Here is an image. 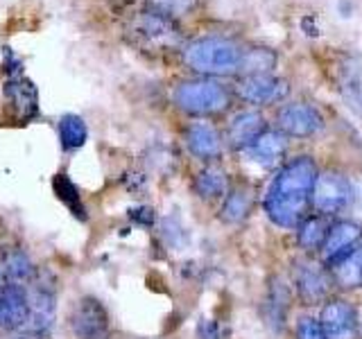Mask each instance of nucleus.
Returning a JSON list of instances; mask_svg holds the SVG:
<instances>
[{"label":"nucleus","instance_id":"obj_23","mask_svg":"<svg viewBox=\"0 0 362 339\" xmlns=\"http://www.w3.org/2000/svg\"><path fill=\"white\" fill-rule=\"evenodd\" d=\"M249 210H252V195H249V190L235 188L226 195V199L222 203V210H220V218L226 224H238L247 218Z\"/></svg>","mask_w":362,"mask_h":339},{"label":"nucleus","instance_id":"obj_9","mask_svg":"<svg viewBox=\"0 0 362 339\" xmlns=\"http://www.w3.org/2000/svg\"><path fill=\"white\" fill-rule=\"evenodd\" d=\"M288 82H283L279 77L272 75H252L240 82L238 86V95H240L249 105H274V102H281L288 95Z\"/></svg>","mask_w":362,"mask_h":339},{"label":"nucleus","instance_id":"obj_17","mask_svg":"<svg viewBox=\"0 0 362 339\" xmlns=\"http://www.w3.org/2000/svg\"><path fill=\"white\" fill-rule=\"evenodd\" d=\"M5 95L14 107L16 116L21 120H30L37 116L39 111V97H37V88L30 82V79L23 77H11L7 86H5Z\"/></svg>","mask_w":362,"mask_h":339},{"label":"nucleus","instance_id":"obj_3","mask_svg":"<svg viewBox=\"0 0 362 339\" xmlns=\"http://www.w3.org/2000/svg\"><path fill=\"white\" fill-rule=\"evenodd\" d=\"M173 102L188 116H218L231 105V93L215 79H188L173 90Z\"/></svg>","mask_w":362,"mask_h":339},{"label":"nucleus","instance_id":"obj_28","mask_svg":"<svg viewBox=\"0 0 362 339\" xmlns=\"http://www.w3.org/2000/svg\"><path fill=\"white\" fill-rule=\"evenodd\" d=\"M286 303H288V292L281 282H274L269 290V319L281 323L283 312H286Z\"/></svg>","mask_w":362,"mask_h":339},{"label":"nucleus","instance_id":"obj_13","mask_svg":"<svg viewBox=\"0 0 362 339\" xmlns=\"http://www.w3.org/2000/svg\"><path fill=\"white\" fill-rule=\"evenodd\" d=\"M136 34L141 39H145L147 43L156 45V48H168L177 41V28L175 20H170L156 11H145L143 16H139L136 20Z\"/></svg>","mask_w":362,"mask_h":339},{"label":"nucleus","instance_id":"obj_4","mask_svg":"<svg viewBox=\"0 0 362 339\" xmlns=\"http://www.w3.org/2000/svg\"><path fill=\"white\" fill-rule=\"evenodd\" d=\"M30 282V321L25 331L34 337H45L57 316V285L48 271H37Z\"/></svg>","mask_w":362,"mask_h":339},{"label":"nucleus","instance_id":"obj_21","mask_svg":"<svg viewBox=\"0 0 362 339\" xmlns=\"http://www.w3.org/2000/svg\"><path fill=\"white\" fill-rule=\"evenodd\" d=\"M226 174L224 170L218 167V165H209L204 167L202 172L197 174L195 179V192L202 197V199H218V197H224L226 195Z\"/></svg>","mask_w":362,"mask_h":339},{"label":"nucleus","instance_id":"obj_25","mask_svg":"<svg viewBox=\"0 0 362 339\" xmlns=\"http://www.w3.org/2000/svg\"><path fill=\"white\" fill-rule=\"evenodd\" d=\"M276 64V54L267 50V48H249L243 52V61H240V71L238 73H247V77L252 75H269V71Z\"/></svg>","mask_w":362,"mask_h":339},{"label":"nucleus","instance_id":"obj_24","mask_svg":"<svg viewBox=\"0 0 362 339\" xmlns=\"http://www.w3.org/2000/svg\"><path fill=\"white\" fill-rule=\"evenodd\" d=\"M52 188H54V192H57V197H59V199L66 203V208L71 210L77 220H88L86 206L82 203V197H79V190H77V186L73 184L71 179H68L66 174H57L54 181H52Z\"/></svg>","mask_w":362,"mask_h":339},{"label":"nucleus","instance_id":"obj_15","mask_svg":"<svg viewBox=\"0 0 362 339\" xmlns=\"http://www.w3.org/2000/svg\"><path fill=\"white\" fill-rule=\"evenodd\" d=\"M339 93L344 105L362 118V61L354 56L339 66Z\"/></svg>","mask_w":362,"mask_h":339},{"label":"nucleus","instance_id":"obj_10","mask_svg":"<svg viewBox=\"0 0 362 339\" xmlns=\"http://www.w3.org/2000/svg\"><path fill=\"white\" fill-rule=\"evenodd\" d=\"M279 127L283 136L305 138L322 129V116L310 105H290L279 113Z\"/></svg>","mask_w":362,"mask_h":339},{"label":"nucleus","instance_id":"obj_16","mask_svg":"<svg viewBox=\"0 0 362 339\" xmlns=\"http://www.w3.org/2000/svg\"><path fill=\"white\" fill-rule=\"evenodd\" d=\"M265 131V120L258 111H243L229 122V129H226V138H229L231 147L238 150H245V147L252 145L260 133Z\"/></svg>","mask_w":362,"mask_h":339},{"label":"nucleus","instance_id":"obj_2","mask_svg":"<svg viewBox=\"0 0 362 339\" xmlns=\"http://www.w3.org/2000/svg\"><path fill=\"white\" fill-rule=\"evenodd\" d=\"M243 48L224 37H204L190 41L184 48V64L199 75L220 77L240 71Z\"/></svg>","mask_w":362,"mask_h":339},{"label":"nucleus","instance_id":"obj_27","mask_svg":"<svg viewBox=\"0 0 362 339\" xmlns=\"http://www.w3.org/2000/svg\"><path fill=\"white\" fill-rule=\"evenodd\" d=\"M150 7L156 14H161L170 20L186 16L195 9V0H150Z\"/></svg>","mask_w":362,"mask_h":339},{"label":"nucleus","instance_id":"obj_12","mask_svg":"<svg viewBox=\"0 0 362 339\" xmlns=\"http://www.w3.org/2000/svg\"><path fill=\"white\" fill-rule=\"evenodd\" d=\"M186 147L192 156L202 158V161H213L222 154V141L220 133L215 131L206 122H192L184 131Z\"/></svg>","mask_w":362,"mask_h":339},{"label":"nucleus","instance_id":"obj_1","mask_svg":"<svg viewBox=\"0 0 362 339\" xmlns=\"http://www.w3.org/2000/svg\"><path fill=\"white\" fill-rule=\"evenodd\" d=\"M317 165L310 156H297L283 165L265 192V215L281 229H297L313 197Z\"/></svg>","mask_w":362,"mask_h":339},{"label":"nucleus","instance_id":"obj_8","mask_svg":"<svg viewBox=\"0 0 362 339\" xmlns=\"http://www.w3.org/2000/svg\"><path fill=\"white\" fill-rule=\"evenodd\" d=\"M322 328L326 339H356L358 337V312L346 301H331L322 310Z\"/></svg>","mask_w":362,"mask_h":339},{"label":"nucleus","instance_id":"obj_29","mask_svg":"<svg viewBox=\"0 0 362 339\" xmlns=\"http://www.w3.org/2000/svg\"><path fill=\"white\" fill-rule=\"evenodd\" d=\"M297 339H326L322 323L313 316H301L297 323Z\"/></svg>","mask_w":362,"mask_h":339},{"label":"nucleus","instance_id":"obj_5","mask_svg":"<svg viewBox=\"0 0 362 339\" xmlns=\"http://www.w3.org/2000/svg\"><path fill=\"white\" fill-rule=\"evenodd\" d=\"M109 326V312L100 299L84 297L75 303V310L71 314L75 339H107Z\"/></svg>","mask_w":362,"mask_h":339},{"label":"nucleus","instance_id":"obj_26","mask_svg":"<svg viewBox=\"0 0 362 339\" xmlns=\"http://www.w3.org/2000/svg\"><path fill=\"white\" fill-rule=\"evenodd\" d=\"M328 233V226L324 218H303L299 224V244L303 249H320L324 237Z\"/></svg>","mask_w":362,"mask_h":339},{"label":"nucleus","instance_id":"obj_20","mask_svg":"<svg viewBox=\"0 0 362 339\" xmlns=\"http://www.w3.org/2000/svg\"><path fill=\"white\" fill-rule=\"evenodd\" d=\"M3 271L9 282H21V285L30 282L34 278V274H37L32 267L30 256L23 251V249H9V251L3 256Z\"/></svg>","mask_w":362,"mask_h":339},{"label":"nucleus","instance_id":"obj_7","mask_svg":"<svg viewBox=\"0 0 362 339\" xmlns=\"http://www.w3.org/2000/svg\"><path fill=\"white\" fill-rule=\"evenodd\" d=\"M351 199V188L349 181L337 174V172H324L317 174L315 186H313V197L310 201L315 203V208L320 213H339Z\"/></svg>","mask_w":362,"mask_h":339},{"label":"nucleus","instance_id":"obj_14","mask_svg":"<svg viewBox=\"0 0 362 339\" xmlns=\"http://www.w3.org/2000/svg\"><path fill=\"white\" fill-rule=\"evenodd\" d=\"M286 150H288L286 136H283L281 131H267V129L260 133L252 145L245 147L247 156L263 167L276 165L283 158V154H286Z\"/></svg>","mask_w":362,"mask_h":339},{"label":"nucleus","instance_id":"obj_22","mask_svg":"<svg viewBox=\"0 0 362 339\" xmlns=\"http://www.w3.org/2000/svg\"><path fill=\"white\" fill-rule=\"evenodd\" d=\"M59 138H62V147L66 152H75L79 147H84L86 138H88V127L84 118L75 116V113H66L59 120Z\"/></svg>","mask_w":362,"mask_h":339},{"label":"nucleus","instance_id":"obj_11","mask_svg":"<svg viewBox=\"0 0 362 339\" xmlns=\"http://www.w3.org/2000/svg\"><path fill=\"white\" fill-rule=\"evenodd\" d=\"M362 237V229L354 222H337L328 229L324 242H322V256L326 263H337L339 258H344L351 246H354Z\"/></svg>","mask_w":362,"mask_h":339},{"label":"nucleus","instance_id":"obj_18","mask_svg":"<svg viewBox=\"0 0 362 339\" xmlns=\"http://www.w3.org/2000/svg\"><path fill=\"white\" fill-rule=\"evenodd\" d=\"M328 285H331V280H328L326 271L320 265L308 263L301 265V269L297 271V290L305 303L313 305L324 301V297L328 294Z\"/></svg>","mask_w":362,"mask_h":339},{"label":"nucleus","instance_id":"obj_6","mask_svg":"<svg viewBox=\"0 0 362 339\" xmlns=\"http://www.w3.org/2000/svg\"><path fill=\"white\" fill-rule=\"evenodd\" d=\"M30 321V294L21 282H5L0 285V326L5 331H25Z\"/></svg>","mask_w":362,"mask_h":339},{"label":"nucleus","instance_id":"obj_19","mask_svg":"<svg viewBox=\"0 0 362 339\" xmlns=\"http://www.w3.org/2000/svg\"><path fill=\"white\" fill-rule=\"evenodd\" d=\"M333 280L342 290L362 287V244L337 260L333 267Z\"/></svg>","mask_w":362,"mask_h":339}]
</instances>
